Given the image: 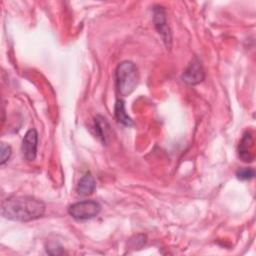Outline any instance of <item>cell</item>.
Instances as JSON below:
<instances>
[{"label":"cell","mask_w":256,"mask_h":256,"mask_svg":"<svg viewBox=\"0 0 256 256\" xmlns=\"http://www.w3.org/2000/svg\"><path fill=\"white\" fill-rule=\"evenodd\" d=\"M45 212L43 201L32 196H13L2 204V215L9 220L27 222L38 219Z\"/></svg>","instance_id":"cell-1"},{"label":"cell","mask_w":256,"mask_h":256,"mask_svg":"<svg viewBox=\"0 0 256 256\" xmlns=\"http://www.w3.org/2000/svg\"><path fill=\"white\" fill-rule=\"evenodd\" d=\"M101 211V205L95 200H84L69 206L68 213L76 220H88L96 217Z\"/></svg>","instance_id":"cell-3"},{"label":"cell","mask_w":256,"mask_h":256,"mask_svg":"<svg viewBox=\"0 0 256 256\" xmlns=\"http://www.w3.org/2000/svg\"><path fill=\"white\" fill-rule=\"evenodd\" d=\"M153 21L155 28L163 38L167 47L171 46V33L167 24L166 13L162 6H155L153 10Z\"/></svg>","instance_id":"cell-5"},{"label":"cell","mask_w":256,"mask_h":256,"mask_svg":"<svg viewBox=\"0 0 256 256\" xmlns=\"http://www.w3.org/2000/svg\"><path fill=\"white\" fill-rule=\"evenodd\" d=\"M109 128V125L106 121L105 118H103L102 116H97L95 118V130L97 131V134L99 135V137L102 139V142L105 143L106 142V132Z\"/></svg>","instance_id":"cell-10"},{"label":"cell","mask_w":256,"mask_h":256,"mask_svg":"<svg viewBox=\"0 0 256 256\" xmlns=\"http://www.w3.org/2000/svg\"><path fill=\"white\" fill-rule=\"evenodd\" d=\"M96 187L95 180L90 172H86L82 178L80 179L78 185H77V192L79 195L86 196L94 192Z\"/></svg>","instance_id":"cell-8"},{"label":"cell","mask_w":256,"mask_h":256,"mask_svg":"<svg viewBox=\"0 0 256 256\" xmlns=\"http://www.w3.org/2000/svg\"><path fill=\"white\" fill-rule=\"evenodd\" d=\"M38 133L35 129H30L26 132L21 145L23 156L28 161H33L37 155Z\"/></svg>","instance_id":"cell-6"},{"label":"cell","mask_w":256,"mask_h":256,"mask_svg":"<svg viewBox=\"0 0 256 256\" xmlns=\"http://www.w3.org/2000/svg\"><path fill=\"white\" fill-rule=\"evenodd\" d=\"M204 78L205 72L202 63L197 57H194L188 64L187 68L184 70L181 79L189 85H196L201 83Z\"/></svg>","instance_id":"cell-4"},{"label":"cell","mask_w":256,"mask_h":256,"mask_svg":"<svg viewBox=\"0 0 256 256\" xmlns=\"http://www.w3.org/2000/svg\"><path fill=\"white\" fill-rule=\"evenodd\" d=\"M11 153H12L11 147L6 143H1V153H0V155H1L0 164L1 165H3L5 162L8 161V159L11 156Z\"/></svg>","instance_id":"cell-12"},{"label":"cell","mask_w":256,"mask_h":256,"mask_svg":"<svg viewBox=\"0 0 256 256\" xmlns=\"http://www.w3.org/2000/svg\"><path fill=\"white\" fill-rule=\"evenodd\" d=\"M254 175H255V171L253 168H250V167L240 168L236 172V176L239 180H250L254 177Z\"/></svg>","instance_id":"cell-11"},{"label":"cell","mask_w":256,"mask_h":256,"mask_svg":"<svg viewBox=\"0 0 256 256\" xmlns=\"http://www.w3.org/2000/svg\"><path fill=\"white\" fill-rule=\"evenodd\" d=\"M46 250H47V252H48L49 254H51V255H60V254H63V253H64L63 248H62L59 244H57V243H51V244H49V245L47 246Z\"/></svg>","instance_id":"cell-13"},{"label":"cell","mask_w":256,"mask_h":256,"mask_svg":"<svg viewBox=\"0 0 256 256\" xmlns=\"http://www.w3.org/2000/svg\"><path fill=\"white\" fill-rule=\"evenodd\" d=\"M114 114H115V117H116V119L119 123H121L125 126H132L133 125L132 119L125 112V106H124V102L122 100H117L116 101Z\"/></svg>","instance_id":"cell-9"},{"label":"cell","mask_w":256,"mask_h":256,"mask_svg":"<svg viewBox=\"0 0 256 256\" xmlns=\"http://www.w3.org/2000/svg\"><path fill=\"white\" fill-rule=\"evenodd\" d=\"M252 147H253V137L250 131H246L239 143L238 154L239 158H241L244 162L253 161L252 155Z\"/></svg>","instance_id":"cell-7"},{"label":"cell","mask_w":256,"mask_h":256,"mask_svg":"<svg viewBox=\"0 0 256 256\" xmlns=\"http://www.w3.org/2000/svg\"><path fill=\"white\" fill-rule=\"evenodd\" d=\"M116 87L120 95L129 96L136 88L139 73L136 65L129 60L122 61L115 71Z\"/></svg>","instance_id":"cell-2"}]
</instances>
